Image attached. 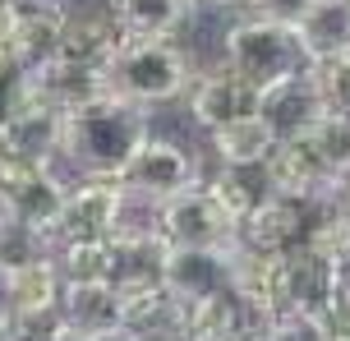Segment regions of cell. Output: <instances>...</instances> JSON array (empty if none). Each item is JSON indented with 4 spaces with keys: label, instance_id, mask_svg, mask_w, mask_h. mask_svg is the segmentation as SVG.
Returning <instances> with one entry per match:
<instances>
[{
    "label": "cell",
    "instance_id": "cell-1",
    "mask_svg": "<svg viewBox=\"0 0 350 341\" xmlns=\"http://www.w3.org/2000/svg\"><path fill=\"white\" fill-rule=\"evenodd\" d=\"M148 139H152L148 111L106 92L65 115L60 162L74 166V180H120V171L134 162V152Z\"/></svg>",
    "mask_w": 350,
    "mask_h": 341
},
{
    "label": "cell",
    "instance_id": "cell-2",
    "mask_svg": "<svg viewBox=\"0 0 350 341\" xmlns=\"http://www.w3.org/2000/svg\"><path fill=\"white\" fill-rule=\"evenodd\" d=\"M189 83H193V65L180 42H134V37H124L111 55V65H106V88L143 111L180 102L189 92Z\"/></svg>",
    "mask_w": 350,
    "mask_h": 341
},
{
    "label": "cell",
    "instance_id": "cell-3",
    "mask_svg": "<svg viewBox=\"0 0 350 341\" xmlns=\"http://www.w3.org/2000/svg\"><path fill=\"white\" fill-rule=\"evenodd\" d=\"M221 65H230L258 92H267L277 83H286V79H299L309 70V55H304L299 33L291 23L245 14V18H235L226 28V37H221Z\"/></svg>",
    "mask_w": 350,
    "mask_h": 341
},
{
    "label": "cell",
    "instance_id": "cell-4",
    "mask_svg": "<svg viewBox=\"0 0 350 341\" xmlns=\"http://www.w3.org/2000/svg\"><path fill=\"white\" fill-rule=\"evenodd\" d=\"M129 217V198L116 180H70V194L60 203L46 245H83V240H116Z\"/></svg>",
    "mask_w": 350,
    "mask_h": 341
},
{
    "label": "cell",
    "instance_id": "cell-5",
    "mask_svg": "<svg viewBox=\"0 0 350 341\" xmlns=\"http://www.w3.org/2000/svg\"><path fill=\"white\" fill-rule=\"evenodd\" d=\"M124 189L129 203H148V208H161L166 198L185 194V189H198V157L189 148H180L175 139H148V144L134 152V162L120 171L116 180Z\"/></svg>",
    "mask_w": 350,
    "mask_h": 341
},
{
    "label": "cell",
    "instance_id": "cell-6",
    "mask_svg": "<svg viewBox=\"0 0 350 341\" xmlns=\"http://www.w3.org/2000/svg\"><path fill=\"white\" fill-rule=\"evenodd\" d=\"M157 240L171 245V249H221V245H235V226H230L221 208L208 198V189H185V194L166 198L157 213Z\"/></svg>",
    "mask_w": 350,
    "mask_h": 341
},
{
    "label": "cell",
    "instance_id": "cell-7",
    "mask_svg": "<svg viewBox=\"0 0 350 341\" xmlns=\"http://www.w3.org/2000/svg\"><path fill=\"white\" fill-rule=\"evenodd\" d=\"M60 134H65V115L51 107H42L33 97H23L10 79V97L0 107V152H14L28 162L55 166L60 157Z\"/></svg>",
    "mask_w": 350,
    "mask_h": 341
},
{
    "label": "cell",
    "instance_id": "cell-8",
    "mask_svg": "<svg viewBox=\"0 0 350 341\" xmlns=\"http://www.w3.org/2000/svg\"><path fill=\"white\" fill-rule=\"evenodd\" d=\"M258 102H262V92L249 83L245 74H235L230 65H217V70H208V74H193L189 92H185L189 120L203 129V134L258 115Z\"/></svg>",
    "mask_w": 350,
    "mask_h": 341
},
{
    "label": "cell",
    "instance_id": "cell-9",
    "mask_svg": "<svg viewBox=\"0 0 350 341\" xmlns=\"http://www.w3.org/2000/svg\"><path fill=\"white\" fill-rule=\"evenodd\" d=\"M14 88L23 97L42 102V107L60 111V115H70V111L111 92L106 88V70H92V65H79V60H65V55H51L46 65H37L28 74H14Z\"/></svg>",
    "mask_w": 350,
    "mask_h": 341
},
{
    "label": "cell",
    "instance_id": "cell-10",
    "mask_svg": "<svg viewBox=\"0 0 350 341\" xmlns=\"http://www.w3.org/2000/svg\"><path fill=\"white\" fill-rule=\"evenodd\" d=\"M235 254H240V240L221 245V249H171L166 245L161 249V286L171 290L175 305H193L212 290H226Z\"/></svg>",
    "mask_w": 350,
    "mask_h": 341
},
{
    "label": "cell",
    "instance_id": "cell-11",
    "mask_svg": "<svg viewBox=\"0 0 350 341\" xmlns=\"http://www.w3.org/2000/svg\"><path fill=\"white\" fill-rule=\"evenodd\" d=\"M304 231H309V208H304L299 198L267 194L258 208L235 226V240H240V249H249V254H291V249L304 245Z\"/></svg>",
    "mask_w": 350,
    "mask_h": 341
},
{
    "label": "cell",
    "instance_id": "cell-12",
    "mask_svg": "<svg viewBox=\"0 0 350 341\" xmlns=\"http://www.w3.org/2000/svg\"><path fill=\"white\" fill-rule=\"evenodd\" d=\"M323 115H327V107H323V92H318V83L309 79V70L299 74V79H286L277 88H267L262 102H258V120L272 129L277 144L309 139V129H314Z\"/></svg>",
    "mask_w": 350,
    "mask_h": 341
},
{
    "label": "cell",
    "instance_id": "cell-13",
    "mask_svg": "<svg viewBox=\"0 0 350 341\" xmlns=\"http://www.w3.org/2000/svg\"><path fill=\"white\" fill-rule=\"evenodd\" d=\"M281 295H286V314H309V318H327V295H332V258L327 254L299 249L281 254Z\"/></svg>",
    "mask_w": 350,
    "mask_h": 341
},
{
    "label": "cell",
    "instance_id": "cell-14",
    "mask_svg": "<svg viewBox=\"0 0 350 341\" xmlns=\"http://www.w3.org/2000/svg\"><path fill=\"white\" fill-rule=\"evenodd\" d=\"M230 290L240 295V305L249 309L254 323H267L286 314V295H281V254H235V268H230Z\"/></svg>",
    "mask_w": 350,
    "mask_h": 341
},
{
    "label": "cell",
    "instance_id": "cell-15",
    "mask_svg": "<svg viewBox=\"0 0 350 341\" xmlns=\"http://www.w3.org/2000/svg\"><path fill=\"white\" fill-rule=\"evenodd\" d=\"M60 323L79 327L88 337L124 332V305L116 282H70L65 295H60Z\"/></svg>",
    "mask_w": 350,
    "mask_h": 341
},
{
    "label": "cell",
    "instance_id": "cell-16",
    "mask_svg": "<svg viewBox=\"0 0 350 341\" xmlns=\"http://www.w3.org/2000/svg\"><path fill=\"white\" fill-rule=\"evenodd\" d=\"M120 42L124 37H120V28L111 23L106 5L102 10H79V5H74L70 14H65V23H60V46H55V55L79 60V65H92V70H106Z\"/></svg>",
    "mask_w": 350,
    "mask_h": 341
},
{
    "label": "cell",
    "instance_id": "cell-17",
    "mask_svg": "<svg viewBox=\"0 0 350 341\" xmlns=\"http://www.w3.org/2000/svg\"><path fill=\"white\" fill-rule=\"evenodd\" d=\"M193 0H106V14L120 28V37L134 42H175L185 28Z\"/></svg>",
    "mask_w": 350,
    "mask_h": 341
},
{
    "label": "cell",
    "instance_id": "cell-18",
    "mask_svg": "<svg viewBox=\"0 0 350 341\" xmlns=\"http://www.w3.org/2000/svg\"><path fill=\"white\" fill-rule=\"evenodd\" d=\"M180 332L193 337H221V341H254L258 323L249 318V309L240 305L235 290H212L193 305H180Z\"/></svg>",
    "mask_w": 350,
    "mask_h": 341
},
{
    "label": "cell",
    "instance_id": "cell-19",
    "mask_svg": "<svg viewBox=\"0 0 350 341\" xmlns=\"http://www.w3.org/2000/svg\"><path fill=\"white\" fill-rule=\"evenodd\" d=\"M262 180H267V194L299 198V203H309L318 189L332 185V176L318 166V157L309 152V144H277L272 157L262 162Z\"/></svg>",
    "mask_w": 350,
    "mask_h": 341
},
{
    "label": "cell",
    "instance_id": "cell-20",
    "mask_svg": "<svg viewBox=\"0 0 350 341\" xmlns=\"http://www.w3.org/2000/svg\"><path fill=\"white\" fill-rule=\"evenodd\" d=\"M295 33L309 65L350 55V0H318L314 14H304L295 23Z\"/></svg>",
    "mask_w": 350,
    "mask_h": 341
},
{
    "label": "cell",
    "instance_id": "cell-21",
    "mask_svg": "<svg viewBox=\"0 0 350 341\" xmlns=\"http://www.w3.org/2000/svg\"><path fill=\"white\" fill-rule=\"evenodd\" d=\"M208 148H212V157H217V166L262 171V162L272 157L277 139H272V129L262 125L258 115H249V120H235V125H226V129H212Z\"/></svg>",
    "mask_w": 350,
    "mask_h": 341
},
{
    "label": "cell",
    "instance_id": "cell-22",
    "mask_svg": "<svg viewBox=\"0 0 350 341\" xmlns=\"http://www.w3.org/2000/svg\"><path fill=\"white\" fill-rule=\"evenodd\" d=\"M208 198L221 208V217H226L230 226H240L254 208H258L262 198H267V180H262V171H235V166H217L208 176Z\"/></svg>",
    "mask_w": 350,
    "mask_h": 341
},
{
    "label": "cell",
    "instance_id": "cell-23",
    "mask_svg": "<svg viewBox=\"0 0 350 341\" xmlns=\"http://www.w3.org/2000/svg\"><path fill=\"white\" fill-rule=\"evenodd\" d=\"M55 268H60V282H116V268H120V249L116 240H83V245H60L51 249Z\"/></svg>",
    "mask_w": 350,
    "mask_h": 341
},
{
    "label": "cell",
    "instance_id": "cell-24",
    "mask_svg": "<svg viewBox=\"0 0 350 341\" xmlns=\"http://www.w3.org/2000/svg\"><path fill=\"white\" fill-rule=\"evenodd\" d=\"M299 144H309V152L318 157V166L332 180H350V120L346 115L327 111V115L309 129V139H299Z\"/></svg>",
    "mask_w": 350,
    "mask_h": 341
},
{
    "label": "cell",
    "instance_id": "cell-25",
    "mask_svg": "<svg viewBox=\"0 0 350 341\" xmlns=\"http://www.w3.org/2000/svg\"><path fill=\"white\" fill-rule=\"evenodd\" d=\"M309 79H314L318 92H323V107L350 120V55H341V60H323V65H309Z\"/></svg>",
    "mask_w": 350,
    "mask_h": 341
},
{
    "label": "cell",
    "instance_id": "cell-26",
    "mask_svg": "<svg viewBox=\"0 0 350 341\" xmlns=\"http://www.w3.org/2000/svg\"><path fill=\"white\" fill-rule=\"evenodd\" d=\"M254 341H332L327 318H309V314H277L254 332Z\"/></svg>",
    "mask_w": 350,
    "mask_h": 341
},
{
    "label": "cell",
    "instance_id": "cell-27",
    "mask_svg": "<svg viewBox=\"0 0 350 341\" xmlns=\"http://www.w3.org/2000/svg\"><path fill=\"white\" fill-rule=\"evenodd\" d=\"M327 327H350V245L332 254V295H327Z\"/></svg>",
    "mask_w": 350,
    "mask_h": 341
},
{
    "label": "cell",
    "instance_id": "cell-28",
    "mask_svg": "<svg viewBox=\"0 0 350 341\" xmlns=\"http://www.w3.org/2000/svg\"><path fill=\"white\" fill-rule=\"evenodd\" d=\"M318 0H249V14H262V18H277V23H291L295 28L304 14H314Z\"/></svg>",
    "mask_w": 350,
    "mask_h": 341
},
{
    "label": "cell",
    "instance_id": "cell-29",
    "mask_svg": "<svg viewBox=\"0 0 350 341\" xmlns=\"http://www.w3.org/2000/svg\"><path fill=\"white\" fill-rule=\"evenodd\" d=\"M42 341H102V337H88V332H79V327H70V323L55 318V323L42 332Z\"/></svg>",
    "mask_w": 350,
    "mask_h": 341
},
{
    "label": "cell",
    "instance_id": "cell-30",
    "mask_svg": "<svg viewBox=\"0 0 350 341\" xmlns=\"http://www.w3.org/2000/svg\"><path fill=\"white\" fill-rule=\"evenodd\" d=\"M18 5L42 10V14H70V10H74V0H18Z\"/></svg>",
    "mask_w": 350,
    "mask_h": 341
},
{
    "label": "cell",
    "instance_id": "cell-31",
    "mask_svg": "<svg viewBox=\"0 0 350 341\" xmlns=\"http://www.w3.org/2000/svg\"><path fill=\"white\" fill-rule=\"evenodd\" d=\"M14 79V60H10V51H5V42H0V88Z\"/></svg>",
    "mask_w": 350,
    "mask_h": 341
},
{
    "label": "cell",
    "instance_id": "cell-32",
    "mask_svg": "<svg viewBox=\"0 0 350 341\" xmlns=\"http://www.w3.org/2000/svg\"><path fill=\"white\" fill-rule=\"evenodd\" d=\"M171 341H221V337H193V332H175Z\"/></svg>",
    "mask_w": 350,
    "mask_h": 341
},
{
    "label": "cell",
    "instance_id": "cell-33",
    "mask_svg": "<svg viewBox=\"0 0 350 341\" xmlns=\"http://www.w3.org/2000/svg\"><path fill=\"white\" fill-rule=\"evenodd\" d=\"M203 5H217V10H230V5H249V0H203Z\"/></svg>",
    "mask_w": 350,
    "mask_h": 341
},
{
    "label": "cell",
    "instance_id": "cell-34",
    "mask_svg": "<svg viewBox=\"0 0 350 341\" xmlns=\"http://www.w3.org/2000/svg\"><path fill=\"white\" fill-rule=\"evenodd\" d=\"M332 341H350V327H332Z\"/></svg>",
    "mask_w": 350,
    "mask_h": 341
},
{
    "label": "cell",
    "instance_id": "cell-35",
    "mask_svg": "<svg viewBox=\"0 0 350 341\" xmlns=\"http://www.w3.org/2000/svg\"><path fill=\"white\" fill-rule=\"evenodd\" d=\"M346 185H350V180H346Z\"/></svg>",
    "mask_w": 350,
    "mask_h": 341
}]
</instances>
